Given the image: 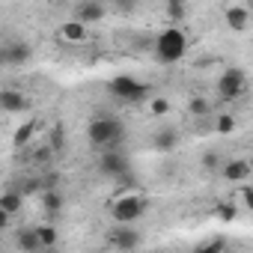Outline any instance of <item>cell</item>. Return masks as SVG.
I'll return each mask as SVG.
<instances>
[{
  "instance_id": "cell-18",
  "label": "cell",
  "mask_w": 253,
  "mask_h": 253,
  "mask_svg": "<svg viewBox=\"0 0 253 253\" xmlns=\"http://www.w3.org/2000/svg\"><path fill=\"white\" fill-rule=\"evenodd\" d=\"M164 12H167L170 24H182L188 18V3L185 0H164Z\"/></svg>"
},
{
  "instance_id": "cell-28",
  "label": "cell",
  "mask_w": 253,
  "mask_h": 253,
  "mask_svg": "<svg viewBox=\"0 0 253 253\" xmlns=\"http://www.w3.org/2000/svg\"><path fill=\"white\" fill-rule=\"evenodd\" d=\"M51 155H54V149L48 146V143H42L36 152H33V161H39V164H45V161H51Z\"/></svg>"
},
{
  "instance_id": "cell-17",
  "label": "cell",
  "mask_w": 253,
  "mask_h": 253,
  "mask_svg": "<svg viewBox=\"0 0 253 253\" xmlns=\"http://www.w3.org/2000/svg\"><path fill=\"white\" fill-rule=\"evenodd\" d=\"M179 140H182V134H179L176 128H161V131L155 134V140H152V143H155V149H158V152H173V149L179 146Z\"/></svg>"
},
{
  "instance_id": "cell-26",
  "label": "cell",
  "mask_w": 253,
  "mask_h": 253,
  "mask_svg": "<svg viewBox=\"0 0 253 253\" xmlns=\"http://www.w3.org/2000/svg\"><path fill=\"white\" fill-rule=\"evenodd\" d=\"M197 250H200V253H223V250H226V238H220V235H217V238L200 241V244H197Z\"/></svg>"
},
{
  "instance_id": "cell-1",
  "label": "cell",
  "mask_w": 253,
  "mask_h": 253,
  "mask_svg": "<svg viewBox=\"0 0 253 253\" xmlns=\"http://www.w3.org/2000/svg\"><path fill=\"white\" fill-rule=\"evenodd\" d=\"M86 140L95 149H119L125 140V125L113 113H98L86 122Z\"/></svg>"
},
{
  "instance_id": "cell-4",
  "label": "cell",
  "mask_w": 253,
  "mask_h": 253,
  "mask_svg": "<svg viewBox=\"0 0 253 253\" xmlns=\"http://www.w3.org/2000/svg\"><path fill=\"white\" fill-rule=\"evenodd\" d=\"M107 92L122 104H140L149 95V84H143L131 75H116V78L107 81Z\"/></svg>"
},
{
  "instance_id": "cell-22",
  "label": "cell",
  "mask_w": 253,
  "mask_h": 253,
  "mask_svg": "<svg viewBox=\"0 0 253 253\" xmlns=\"http://www.w3.org/2000/svg\"><path fill=\"white\" fill-rule=\"evenodd\" d=\"M48 146L54 149V155H63L66 149V128H63V122H57L54 128H51V137H48Z\"/></svg>"
},
{
  "instance_id": "cell-31",
  "label": "cell",
  "mask_w": 253,
  "mask_h": 253,
  "mask_svg": "<svg viewBox=\"0 0 253 253\" xmlns=\"http://www.w3.org/2000/svg\"><path fill=\"white\" fill-rule=\"evenodd\" d=\"M78 3H81V0H78Z\"/></svg>"
},
{
  "instance_id": "cell-21",
  "label": "cell",
  "mask_w": 253,
  "mask_h": 253,
  "mask_svg": "<svg viewBox=\"0 0 253 253\" xmlns=\"http://www.w3.org/2000/svg\"><path fill=\"white\" fill-rule=\"evenodd\" d=\"M235 128H238V122H235V116L229 110L217 113V119H214V131L217 134H235Z\"/></svg>"
},
{
  "instance_id": "cell-30",
  "label": "cell",
  "mask_w": 253,
  "mask_h": 253,
  "mask_svg": "<svg viewBox=\"0 0 253 253\" xmlns=\"http://www.w3.org/2000/svg\"><path fill=\"white\" fill-rule=\"evenodd\" d=\"M9 223H12V214H9L6 209H0V232H6V229H9Z\"/></svg>"
},
{
  "instance_id": "cell-29",
  "label": "cell",
  "mask_w": 253,
  "mask_h": 253,
  "mask_svg": "<svg viewBox=\"0 0 253 253\" xmlns=\"http://www.w3.org/2000/svg\"><path fill=\"white\" fill-rule=\"evenodd\" d=\"M217 164H220V155L217 152H206L203 155V167L206 170H217Z\"/></svg>"
},
{
  "instance_id": "cell-15",
  "label": "cell",
  "mask_w": 253,
  "mask_h": 253,
  "mask_svg": "<svg viewBox=\"0 0 253 253\" xmlns=\"http://www.w3.org/2000/svg\"><path fill=\"white\" fill-rule=\"evenodd\" d=\"M39 206H42V211H48V214H60L63 206H66V197H63L60 188H42V194H39Z\"/></svg>"
},
{
  "instance_id": "cell-25",
  "label": "cell",
  "mask_w": 253,
  "mask_h": 253,
  "mask_svg": "<svg viewBox=\"0 0 253 253\" xmlns=\"http://www.w3.org/2000/svg\"><path fill=\"white\" fill-rule=\"evenodd\" d=\"M214 214H217V220L232 223V220L238 217V206H235V203H220V206H214Z\"/></svg>"
},
{
  "instance_id": "cell-24",
  "label": "cell",
  "mask_w": 253,
  "mask_h": 253,
  "mask_svg": "<svg viewBox=\"0 0 253 253\" xmlns=\"http://www.w3.org/2000/svg\"><path fill=\"white\" fill-rule=\"evenodd\" d=\"M36 235H39L42 247H57V241H60V232H57L51 223H42V226H36Z\"/></svg>"
},
{
  "instance_id": "cell-12",
  "label": "cell",
  "mask_w": 253,
  "mask_h": 253,
  "mask_svg": "<svg viewBox=\"0 0 253 253\" xmlns=\"http://www.w3.org/2000/svg\"><path fill=\"white\" fill-rule=\"evenodd\" d=\"M3 57H6V66H24V63L33 60V48H30L27 42L15 39V42L3 45Z\"/></svg>"
},
{
  "instance_id": "cell-19",
  "label": "cell",
  "mask_w": 253,
  "mask_h": 253,
  "mask_svg": "<svg viewBox=\"0 0 253 253\" xmlns=\"http://www.w3.org/2000/svg\"><path fill=\"white\" fill-rule=\"evenodd\" d=\"M232 203L238 209H253V188H250V182H238V188L232 194Z\"/></svg>"
},
{
  "instance_id": "cell-2",
  "label": "cell",
  "mask_w": 253,
  "mask_h": 253,
  "mask_svg": "<svg viewBox=\"0 0 253 253\" xmlns=\"http://www.w3.org/2000/svg\"><path fill=\"white\" fill-rule=\"evenodd\" d=\"M188 54V33L179 27V24H170L158 33L155 39V57L164 63V66H173L179 60H185Z\"/></svg>"
},
{
  "instance_id": "cell-7",
  "label": "cell",
  "mask_w": 253,
  "mask_h": 253,
  "mask_svg": "<svg viewBox=\"0 0 253 253\" xmlns=\"http://www.w3.org/2000/svg\"><path fill=\"white\" fill-rule=\"evenodd\" d=\"M104 244L113 250H134L143 244V235L137 229H131V223H116L113 229L104 232Z\"/></svg>"
},
{
  "instance_id": "cell-23",
  "label": "cell",
  "mask_w": 253,
  "mask_h": 253,
  "mask_svg": "<svg viewBox=\"0 0 253 253\" xmlns=\"http://www.w3.org/2000/svg\"><path fill=\"white\" fill-rule=\"evenodd\" d=\"M188 113H191V116H209V113H211V101H209L206 95H194V98L188 101Z\"/></svg>"
},
{
  "instance_id": "cell-20",
  "label": "cell",
  "mask_w": 253,
  "mask_h": 253,
  "mask_svg": "<svg viewBox=\"0 0 253 253\" xmlns=\"http://www.w3.org/2000/svg\"><path fill=\"white\" fill-rule=\"evenodd\" d=\"M21 203H24V197L18 191H3V194H0V209H6L9 214H18Z\"/></svg>"
},
{
  "instance_id": "cell-3",
  "label": "cell",
  "mask_w": 253,
  "mask_h": 253,
  "mask_svg": "<svg viewBox=\"0 0 253 253\" xmlns=\"http://www.w3.org/2000/svg\"><path fill=\"white\" fill-rule=\"evenodd\" d=\"M146 211H149V200L143 194H134V191L122 194L119 200L110 203V220L113 223H131L134 226Z\"/></svg>"
},
{
  "instance_id": "cell-9",
  "label": "cell",
  "mask_w": 253,
  "mask_h": 253,
  "mask_svg": "<svg viewBox=\"0 0 253 253\" xmlns=\"http://www.w3.org/2000/svg\"><path fill=\"white\" fill-rule=\"evenodd\" d=\"M57 39H60V42H66V45H84V42L89 39V27H86V24H81L78 18H72V21L60 24Z\"/></svg>"
},
{
  "instance_id": "cell-5",
  "label": "cell",
  "mask_w": 253,
  "mask_h": 253,
  "mask_svg": "<svg viewBox=\"0 0 253 253\" xmlns=\"http://www.w3.org/2000/svg\"><path fill=\"white\" fill-rule=\"evenodd\" d=\"M98 173L116 185H131V164L119 149H104L98 158Z\"/></svg>"
},
{
  "instance_id": "cell-13",
  "label": "cell",
  "mask_w": 253,
  "mask_h": 253,
  "mask_svg": "<svg viewBox=\"0 0 253 253\" xmlns=\"http://www.w3.org/2000/svg\"><path fill=\"white\" fill-rule=\"evenodd\" d=\"M36 134H39V119H33V116L24 119L18 128H15V134H12V149H27Z\"/></svg>"
},
{
  "instance_id": "cell-11",
  "label": "cell",
  "mask_w": 253,
  "mask_h": 253,
  "mask_svg": "<svg viewBox=\"0 0 253 253\" xmlns=\"http://www.w3.org/2000/svg\"><path fill=\"white\" fill-rule=\"evenodd\" d=\"M27 107V95L15 86H3L0 89V110L3 113H21Z\"/></svg>"
},
{
  "instance_id": "cell-8",
  "label": "cell",
  "mask_w": 253,
  "mask_h": 253,
  "mask_svg": "<svg viewBox=\"0 0 253 253\" xmlns=\"http://www.w3.org/2000/svg\"><path fill=\"white\" fill-rule=\"evenodd\" d=\"M107 15V6H104V0H81L78 3V9H75V18L81 21V24H98L101 18Z\"/></svg>"
},
{
  "instance_id": "cell-10",
  "label": "cell",
  "mask_w": 253,
  "mask_h": 253,
  "mask_svg": "<svg viewBox=\"0 0 253 253\" xmlns=\"http://www.w3.org/2000/svg\"><path fill=\"white\" fill-rule=\"evenodd\" d=\"M250 173H253V167H250V161H247V158H229V161L220 167V176H223L226 182H232V185L247 182V179H250Z\"/></svg>"
},
{
  "instance_id": "cell-6",
  "label": "cell",
  "mask_w": 253,
  "mask_h": 253,
  "mask_svg": "<svg viewBox=\"0 0 253 253\" xmlns=\"http://www.w3.org/2000/svg\"><path fill=\"white\" fill-rule=\"evenodd\" d=\"M247 92V75L238 69V66H229L220 78H217V95L223 104H232L238 101L241 95Z\"/></svg>"
},
{
  "instance_id": "cell-16",
  "label": "cell",
  "mask_w": 253,
  "mask_h": 253,
  "mask_svg": "<svg viewBox=\"0 0 253 253\" xmlns=\"http://www.w3.org/2000/svg\"><path fill=\"white\" fill-rule=\"evenodd\" d=\"M15 247H18V250H24V253L45 250V247H42V241H39V235H36V226H24V229H18V235H15Z\"/></svg>"
},
{
  "instance_id": "cell-27",
  "label": "cell",
  "mask_w": 253,
  "mask_h": 253,
  "mask_svg": "<svg viewBox=\"0 0 253 253\" xmlns=\"http://www.w3.org/2000/svg\"><path fill=\"white\" fill-rule=\"evenodd\" d=\"M149 113H152V116H167V113H170V101L161 98V95L152 98V101H149Z\"/></svg>"
},
{
  "instance_id": "cell-14",
  "label": "cell",
  "mask_w": 253,
  "mask_h": 253,
  "mask_svg": "<svg viewBox=\"0 0 253 253\" xmlns=\"http://www.w3.org/2000/svg\"><path fill=\"white\" fill-rule=\"evenodd\" d=\"M226 27L232 33H244L250 27V9L247 6H238V3L226 6Z\"/></svg>"
}]
</instances>
